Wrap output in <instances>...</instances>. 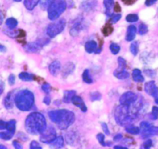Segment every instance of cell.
<instances>
[{"instance_id": "6da1fadb", "label": "cell", "mask_w": 158, "mask_h": 149, "mask_svg": "<svg viewBox=\"0 0 158 149\" xmlns=\"http://www.w3.org/2000/svg\"><path fill=\"white\" fill-rule=\"evenodd\" d=\"M25 128L30 135H36L43 133L47 128V121L44 116L38 112L29 115L25 121Z\"/></svg>"}, {"instance_id": "7a4b0ae2", "label": "cell", "mask_w": 158, "mask_h": 149, "mask_svg": "<svg viewBox=\"0 0 158 149\" xmlns=\"http://www.w3.org/2000/svg\"><path fill=\"white\" fill-rule=\"evenodd\" d=\"M49 118L54 123H55L57 127L61 130L68 128L74 124L75 121V115L71 111L66 109L61 110L51 111L49 112Z\"/></svg>"}, {"instance_id": "3957f363", "label": "cell", "mask_w": 158, "mask_h": 149, "mask_svg": "<svg viewBox=\"0 0 158 149\" xmlns=\"http://www.w3.org/2000/svg\"><path fill=\"white\" fill-rule=\"evenodd\" d=\"M34 94L29 90H22L16 94L14 102L16 107L23 111H28L34 104Z\"/></svg>"}, {"instance_id": "277c9868", "label": "cell", "mask_w": 158, "mask_h": 149, "mask_svg": "<svg viewBox=\"0 0 158 149\" xmlns=\"http://www.w3.org/2000/svg\"><path fill=\"white\" fill-rule=\"evenodd\" d=\"M115 119L117 124L120 126L127 127L132 122V117L130 115V106H118L115 111Z\"/></svg>"}, {"instance_id": "5b68a950", "label": "cell", "mask_w": 158, "mask_h": 149, "mask_svg": "<svg viewBox=\"0 0 158 149\" xmlns=\"http://www.w3.org/2000/svg\"><path fill=\"white\" fill-rule=\"evenodd\" d=\"M67 2L65 0H53L48 8V18L51 20H55L67 9Z\"/></svg>"}, {"instance_id": "8992f818", "label": "cell", "mask_w": 158, "mask_h": 149, "mask_svg": "<svg viewBox=\"0 0 158 149\" xmlns=\"http://www.w3.org/2000/svg\"><path fill=\"white\" fill-rule=\"evenodd\" d=\"M65 26H66V22L64 19H60L57 22L51 23L47 28V35L50 38L55 37L64 30Z\"/></svg>"}, {"instance_id": "52a82bcc", "label": "cell", "mask_w": 158, "mask_h": 149, "mask_svg": "<svg viewBox=\"0 0 158 149\" xmlns=\"http://www.w3.org/2000/svg\"><path fill=\"white\" fill-rule=\"evenodd\" d=\"M57 138V131L52 126L47 127L46 130L40 134V140L44 144H50Z\"/></svg>"}, {"instance_id": "ba28073f", "label": "cell", "mask_w": 158, "mask_h": 149, "mask_svg": "<svg viewBox=\"0 0 158 149\" xmlns=\"http://www.w3.org/2000/svg\"><path fill=\"white\" fill-rule=\"evenodd\" d=\"M136 100H137V96L136 94L131 92V91H127L121 96L119 102L123 105L130 106L136 102Z\"/></svg>"}, {"instance_id": "9c48e42d", "label": "cell", "mask_w": 158, "mask_h": 149, "mask_svg": "<svg viewBox=\"0 0 158 149\" xmlns=\"http://www.w3.org/2000/svg\"><path fill=\"white\" fill-rule=\"evenodd\" d=\"M144 90H145V92L147 94L152 96L154 98L158 95V87L156 83H155V82L153 81V80L146 83L145 86H144Z\"/></svg>"}, {"instance_id": "30bf717a", "label": "cell", "mask_w": 158, "mask_h": 149, "mask_svg": "<svg viewBox=\"0 0 158 149\" xmlns=\"http://www.w3.org/2000/svg\"><path fill=\"white\" fill-rule=\"evenodd\" d=\"M43 41H40V42H33L27 43V45L24 46V49L27 52L29 53H36L40 50L42 46L44 45Z\"/></svg>"}, {"instance_id": "8fae6325", "label": "cell", "mask_w": 158, "mask_h": 149, "mask_svg": "<svg viewBox=\"0 0 158 149\" xmlns=\"http://www.w3.org/2000/svg\"><path fill=\"white\" fill-rule=\"evenodd\" d=\"M95 6H96L95 0H84L81 4V9L85 12L92 11Z\"/></svg>"}, {"instance_id": "7c38bea8", "label": "cell", "mask_w": 158, "mask_h": 149, "mask_svg": "<svg viewBox=\"0 0 158 149\" xmlns=\"http://www.w3.org/2000/svg\"><path fill=\"white\" fill-rule=\"evenodd\" d=\"M71 102H72V104H74L76 107H79V108L81 109L83 112L87 111V107H86L84 101L81 99V97L74 95V97H72V99H71Z\"/></svg>"}, {"instance_id": "4fadbf2b", "label": "cell", "mask_w": 158, "mask_h": 149, "mask_svg": "<svg viewBox=\"0 0 158 149\" xmlns=\"http://www.w3.org/2000/svg\"><path fill=\"white\" fill-rule=\"evenodd\" d=\"M14 98L15 97L13 96V91L9 93L6 98L4 99V106L6 109L13 108V104H14Z\"/></svg>"}, {"instance_id": "5bb4252c", "label": "cell", "mask_w": 158, "mask_h": 149, "mask_svg": "<svg viewBox=\"0 0 158 149\" xmlns=\"http://www.w3.org/2000/svg\"><path fill=\"white\" fill-rule=\"evenodd\" d=\"M60 68H61V65H60V63L58 60L52 62L49 66L50 73L51 74V75L57 76L59 71L60 70Z\"/></svg>"}, {"instance_id": "9a60e30c", "label": "cell", "mask_w": 158, "mask_h": 149, "mask_svg": "<svg viewBox=\"0 0 158 149\" xmlns=\"http://www.w3.org/2000/svg\"><path fill=\"white\" fill-rule=\"evenodd\" d=\"M156 135H158V127H154V126L151 125L147 131L142 132V138H146Z\"/></svg>"}, {"instance_id": "2e32d148", "label": "cell", "mask_w": 158, "mask_h": 149, "mask_svg": "<svg viewBox=\"0 0 158 149\" xmlns=\"http://www.w3.org/2000/svg\"><path fill=\"white\" fill-rule=\"evenodd\" d=\"M136 33V28L135 26L131 25L128 27L127 30V36H126V40L127 41H133L135 39Z\"/></svg>"}, {"instance_id": "e0dca14e", "label": "cell", "mask_w": 158, "mask_h": 149, "mask_svg": "<svg viewBox=\"0 0 158 149\" xmlns=\"http://www.w3.org/2000/svg\"><path fill=\"white\" fill-rule=\"evenodd\" d=\"M85 48L86 52L89 53V54L95 53L97 50V42L94 40L88 41L85 43Z\"/></svg>"}, {"instance_id": "ac0fdd59", "label": "cell", "mask_w": 158, "mask_h": 149, "mask_svg": "<svg viewBox=\"0 0 158 149\" xmlns=\"http://www.w3.org/2000/svg\"><path fill=\"white\" fill-rule=\"evenodd\" d=\"M64 138L62 136L57 137L54 141L51 143H50V145H51V147L53 148H61V147H64Z\"/></svg>"}, {"instance_id": "d6986e66", "label": "cell", "mask_w": 158, "mask_h": 149, "mask_svg": "<svg viewBox=\"0 0 158 149\" xmlns=\"http://www.w3.org/2000/svg\"><path fill=\"white\" fill-rule=\"evenodd\" d=\"M74 68H75V66H74V63H68L67 64H65V66L63 68V70H62V74H63L64 77H68L71 73L74 72Z\"/></svg>"}, {"instance_id": "ffe728a7", "label": "cell", "mask_w": 158, "mask_h": 149, "mask_svg": "<svg viewBox=\"0 0 158 149\" xmlns=\"http://www.w3.org/2000/svg\"><path fill=\"white\" fill-rule=\"evenodd\" d=\"M81 30H82V23H81V22L79 21V22H75V23L73 25L71 30H70V33H71V36H77V35L80 33V31H81Z\"/></svg>"}, {"instance_id": "44dd1931", "label": "cell", "mask_w": 158, "mask_h": 149, "mask_svg": "<svg viewBox=\"0 0 158 149\" xmlns=\"http://www.w3.org/2000/svg\"><path fill=\"white\" fill-rule=\"evenodd\" d=\"M103 4H104V6L106 8V14L109 16H112V10L115 5L113 0H104Z\"/></svg>"}, {"instance_id": "7402d4cb", "label": "cell", "mask_w": 158, "mask_h": 149, "mask_svg": "<svg viewBox=\"0 0 158 149\" xmlns=\"http://www.w3.org/2000/svg\"><path fill=\"white\" fill-rule=\"evenodd\" d=\"M118 66L116 70L114 72V75L118 74V73L123 72V71L125 70L126 66H127V63H126V60H124L122 57H118Z\"/></svg>"}, {"instance_id": "603a6c76", "label": "cell", "mask_w": 158, "mask_h": 149, "mask_svg": "<svg viewBox=\"0 0 158 149\" xmlns=\"http://www.w3.org/2000/svg\"><path fill=\"white\" fill-rule=\"evenodd\" d=\"M133 79L135 82H143L144 77H143L142 73L139 69H135L133 70Z\"/></svg>"}, {"instance_id": "cb8c5ba5", "label": "cell", "mask_w": 158, "mask_h": 149, "mask_svg": "<svg viewBox=\"0 0 158 149\" xmlns=\"http://www.w3.org/2000/svg\"><path fill=\"white\" fill-rule=\"evenodd\" d=\"M40 2V0H24V6L28 10H33Z\"/></svg>"}, {"instance_id": "d4e9b609", "label": "cell", "mask_w": 158, "mask_h": 149, "mask_svg": "<svg viewBox=\"0 0 158 149\" xmlns=\"http://www.w3.org/2000/svg\"><path fill=\"white\" fill-rule=\"evenodd\" d=\"M75 95V91H65L64 93L63 101L64 103L71 102V99Z\"/></svg>"}, {"instance_id": "484cf974", "label": "cell", "mask_w": 158, "mask_h": 149, "mask_svg": "<svg viewBox=\"0 0 158 149\" xmlns=\"http://www.w3.org/2000/svg\"><path fill=\"white\" fill-rule=\"evenodd\" d=\"M19 79L23 81H32L35 79V76L32 74H29L27 72H22L19 75Z\"/></svg>"}, {"instance_id": "4316f807", "label": "cell", "mask_w": 158, "mask_h": 149, "mask_svg": "<svg viewBox=\"0 0 158 149\" xmlns=\"http://www.w3.org/2000/svg\"><path fill=\"white\" fill-rule=\"evenodd\" d=\"M6 24L7 27H8L10 30H13V29H15L16 27L18 22L16 19H14V18H9V19L6 21Z\"/></svg>"}, {"instance_id": "83f0119b", "label": "cell", "mask_w": 158, "mask_h": 149, "mask_svg": "<svg viewBox=\"0 0 158 149\" xmlns=\"http://www.w3.org/2000/svg\"><path fill=\"white\" fill-rule=\"evenodd\" d=\"M126 131L128 132L129 134H131V135H138L140 132V129L136 126L129 125L126 127Z\"/></svg>"}, {"instance_id": "f1b7e54d", "label": "cell", "mask_w": 158, "mask_h": 149, "mask_svg": "<svg viewBox=\"0 0 158 149\" xmlns=\"http://www.w3.org/2000/svg\"><path fill=\"white\" fill-rule=\"evenodd\" d=\"M16 121H15V120H11V121H10L9 122H7L6 128V129H7L8 131L14 134L15 131H16Z\"/></svg>"}, {"instance_id": "f546056e", "label": "cell", "mask_w": 158, "mask_h": 149, "mask_svg": "<svg viewBox=\"0 0 158 149\" xmlns=\"http://www.w3.org/2000/svg\"><path fill=\"white\" fill-rule=\"evenodd\" d=\"M82 78L85 83H92V79L90 77V74H89V70H85L83 72L82 74Z\"/></svg>"}, {"instance_id": "4dcf8cb0", "label": "cell", "mask_w": 158, "mask_h": 149, "mask_svg": "<svg viewBox=\"0 0 158 149\" xmlns=\"http://www.w3.org/2000/svg\"><path fill=\"white\" fill-rule=\"evenodd\" d=\"M138 49H139V42H133L130 46V51L134 56L137 55L138 50H139Z\"/></svg>"}, {"instance_id": "1f68e13d", "label": "cell", "mask_w": 158, "mask_h": 149, "mask_svg": "<svg viewBox=\"0 0 158 149\" xmlns=\"http://www.w3.org/2000/svg\"><path fill=\"white\" fill-rule=\"evenodd\" d=\"M109 48H110L111 52H112V54H114V55H116L117 54H118L119 50H120V46H119L118 44L114 43V42L111 44Z\"/></svg>"}, {"instance_id": "d6a6232c", "label": "cell", "mask_w": 158, "mask_h": 149, "mask_svg": "<svg viewBox=\"0 0 158 149\" xmlns=\"http://www.w3.org/2000/svg\"><path fill=\"white\" fill-rule=\"evenodd\" d=\"M52 1L53 0H40L39 3L40 6V8L43 9V10H47L51 5Z\"/></svg>"}, {"instance_id": "836d02e7", "label": "cell", "mask_w": 158, "mask_h": 149, "mask_svg": "<svg viewBox=\"0 0 158 149\" xmlns=\"http://www.w3.org/2000/svg\"><path fill=\"white\" fill-rule=\"evenodd\" d=\"M13 135H14V134L11 133V132L10 131L1 132V133H0V138L3 140H10L13 138Z\"/></svg>"}, {"instance_id": "e575fe53", "label": "cell", "mask_w": 158, "mask_h": 149, "mask_svg": "<svg viewBox=\"0 0 158 149\" xmlns=\"http://www.w3.org/2000/svg\"><path fill=\"white\" fill-rule=\"evenodd\" d=\"M112 31H113V28L112 27V26H111L110 24H107V25L103 28L102 33L103 34H104V36H108L109 35H110L111 33H112Z\"/></svg>"}, {"instance_id": "d590c367", "label": "cell", "mask_w": 158, "mask_h": 149, "mask_svg": "<svg viewBox=\"0 0 158 149\" xmlns=\"http://www.w3.org/2000/svg\"><path fill=\"white\" fill-rule=\"evenodd\" d=\"M138 19H139V16L136 14H130L126 17V20L129 22H137Z\"/></svg>"}, {"instance_id": "8d00e7d4", "label": "cell", "mask_w": 158, "mask_h": 149, "mask_svg": "<svg viewBox=\"0 0 158 149\" xmlns=\"http://www.w3.org/2000/svg\"><path fill=\"white\" fill-rule=\"evenodd\" d=\"M115 77H116L118 79H120V80H125V79L128 78V77H130V74H129L127 71L124 70L123 71V72H120L118 73V74H115Z\"/></svg>"}, {"instance_id": "74e56055", "label": "cell", "mask_w": 158, "mask_h": 149, "mask_svg": "<svg viewBox=\"0 0 158 149\" xmlns=\"http://www.w3.org/2000/svg\"><path fill=\"white\" fill-rule=\"evenodd\" d=\"M90 97H91V101H99L100 99L102 98V95L99 92H92L90 94Z\"/></svg>"}, {"instance_id": "f35d334b", "label": "cell", "mask_w": 158, "mask_h": 149, "mask_svg": "<svg viewBox=\"0 0 158 149\" xmlns=\"http://www.w3.org/2000/svg\"><path fill=\"white\" fill-rule=\"evenodd\" d=\"M148 31V28H147V26L144 23H141L139 26V35H144L147 33Z\"/></svg>"}, {"instance_id": "ab89813d", "label": "cell", "mask_w": 158, "mask_h": 149, "mask_svg": "<svg viewBox=\"0 0 158 149\" xmlns=\"http://www.w3.org/2000/svg\"><path fill=\"white\" fill-rule=\"evenodd\" d=\"M150 119L156 120L158 118V107H153L152 109V112L150 115Z\"/></svg>"}, {"instance_id": "60d3db41", "label": "cell", "mask_w": 158, "mask_h": 149, "mask_svg": "<svg viewBox=\"0 0 158 149\" xmlns=\"http://www.w3.org/2000/svg\"><path fill=\"white\" fill-rule=\"evenodd\" d=\"M151 126V124H150V123L147 122V121H143V122L140 123V130H141V132H143L145 131H147V129L149 128V127Z\"/></svg>"}, {"instance_id": "b9f144b4", "label": "cell", "mask_w": 158, "mask_h": 149, "mask_svg": "<svg viewBox=\"0 0 158 149\" xmlns=\"http://www.w3.org/2000/svg\"><path fill=\"white\" fill-rule=\"evenodd\" d=\"M97 139H98V141H99V143L101 144V145L102 146H106V144L105 143V135H103V134H98V135H97Z\"/></svg>"}, {"instance_id": "7bdbcfd3", "label": "cell", "mask_w": 158, "mask_h": 149, "mask_svg": "<svg viewBox=\"0 0 158 149\" xmlns=\"http://www.w3.org/2000/svg\"><path fill=\"white\" fill-rule=\"evenodd\" d=\"M42 90L44 91L46 94H49L51 92V87L49 83H45L42 85Z\"/></svg>"}, {"instance_id": "ee69618b", "label": "cell", "mask_w": 158, "mask_h": 149, "mask_svg": "<svg viewBox=\"0 0 158 149\" xmlns=\"http://www.w3.org/2000/svg\"><path fill=\"white\" fill-rule=\"evenodd\" d=\"M121 19V15L120 14H114L111 16V21H112V22H113V23H115V22H118L119 19Z\"/></svg>"}, {"instance_id": "f6af8a7d", "label": "cell", "mask_w": 158, "mask_h": 149, "mask_svg": "<svg viewBox=\"0 0 158 149\" xmlns=\"http://www.w3.org/2000/svg\"><path fill=\"white\" fill-rule=\"evenodd\" d=\"M153 145V142H152L151 140H147V141H144V143L143 144L142 147L143 148H145V149H148L150 148Z\"/></svg>"}, {"instance_id": "bcb514c9", "label": "cell", "mask_w": 158, "mask_h": 149, "mask_svg": "<svg viewBox=\"0 0 158 149\" xmlns=\"http://www.w3.org/2000/svg\"><path fill=\"white\" fill-rule=\"evenodd\" d=\"M30 148L31 149H41L42 147L39 144V143L36 141H33L30 144Z\"/></svg>"}, {"instance_id": "7dc6e473", "label": "cell", "mask_w": 158, "mask_h": 149, "mask_svg": "<svg viewBox=\"0 0 158 149\" xmlns=\"http://www.w3.org/2000/svg\"><path fill=\"white\" fill-rule=\"evenodd\" d=\"M102 130L104 131V133L106 135H109L110 132H109V128H108V126L106 123H102Z\"/></svg>"}, {"instance_id": "c3c4849f", "label": "cell", "mask_w": 158, "mask_h": 149, "mask_svg": "<svg viewBox=\"0 0 158 149\" xmlns=\"http://www.w3.org/2000/svg\"><path fill=\"white\" fill-rule=\"evenodd\" d=\"M156 1H157V0H146L145 5L147 6H150L156 3Z\"/></svg>"}, {"instance_id": "681fc988", "label": "cell", "mask_w": 158, "mask_h": 149, "mask_svg": "<svg viewBox=\"0 0 158 149\" xmlns=\"http://www.w3.org/2000/svg\"><path fill=\"white\" fill-rule=\"evenodd\" d=\"M15 76L13 75V74H11V75H10V77H9V83H10V85H13L15 83Z\"/></svg>"}, {"instance_id": "f907efd6", "label": "cell", "mask_w": 158, "mask_h": 149, "mask_svg": "<svg viewBox=\"0 0 158 149\" xmlns=\"http://www.w3.org/2000/svg\"><path fill=\"white\" fill-rule=\"evenodd\" d=\"M7 122H5L3 121H0V130H3L6 128Z\"/></svg>"}, {"instance_id": "816d5d0a", "label": "cell", "mask_w": 158, "mask_h": 149, "mask_svg": "<svg viewBox=\"0 0 158 149\" xmlns=\"http://www.w3.org/2000/svg\"><path fill=\"white\" fill-rule=\"evenodd\" d=\"M13 146H14V147H15V148H18V149H21V148H22V145H21V144H19V143L17 141H13Z\"/></svg>"}, {"instance_id": "f5cc1de1", "label": "cell", "mask_w": 158, "mask_h": 149, "mask_svg": "<svg viewBox=\"0 0 158 149\" xmlns=\"http://www.w3.org/2000/svg\"><path fill=\"white\" fill-rule=\"evenodd\" d=\"M114 11L116 12V13H118V12H120L121 10V8H120V6L118 5V3H115V5H114Z\"/></svg>"}, {"instance_id": "db71d44e", "label": "cell", "mask_w": 158, "mask_h": 149, "mask_svg": "<svg viewBox=\"0 0 158 149\" xmlns=\"http://www.w3.org/2000/svg\"><path fill=\"white\" fill-rule=\"evenodd\" d=\"M122 138H123V135H121V134H118V135H115V136L114 137L113 140L115 141H120V140L122 139Z\"/></svg>"}, {"instance_id": "11a10c76", "label": "cell", "mask_w": 158, "mask_h": 149, "mask_svg": "<svg viewBox=\"0 0 158 149\" xmlns=\"http://www.w3.org/2000/svg\"><path fill=\"white\" fill-rule=\"evenodd\" d=\"M44 103L45 104H47V105H49V104H51V98L48 97H44Z\"/></svg>"}, {"instance_id": "9f6ffc18", "label": "cell", "mask_w": 158, "mask_h": 149, "mask_svg": "<svg viewBox=\"0 0 158 149\" xmlns=\"http://www.w3.org/2000/svg\"><path fill=\"white\" fill-rule=\"evenodd\" d=\"M4 91V83L0 81V95L2 94Z\"/></svg>"}, {"instance_id": "6f0895ef", "label": "cell", "mask_w": 158, "mask_h": 149, "mask_svg": "<svg viewBox=\"0 0 158 149\" xmlns=\"http://www.w3.org/2000/svg\"><path fill=\"white\" fill-rule=\"evenodd\" d=\"M6 46H4L3 45H1V44H0V52L4 53L6 52Z\"/></svg>"}, {"instance_id": "680465c9", "label": "cell", "mask_w": 158, "mask_h": 149, "mask_svg": "<svg viewBox=\"0 0 158 149\" xmlns=\"http://www.w3.org/2000/svg\"><path fill=\"white\" fill-rule=\"evenodd\" d=\"M3 19H4L3 14H2V11L0 10V25L2 23V22H3Z\"/></svg>"}, {"instance_id": "91938a15", "label": "cell", "mask_w": 158, "mask_h": 149, "mask_svg": "<svg viewBox=\"0 0 158 149\" xmlns=\"http://www.w3.org/2000/svg\"><path fill=\"white\" fill-rule=\"evenodd\" d=\"M115 149H127V147H123V146H115L114 147Z\"/></svg>"}, {"instance_id": "94428289", "label": "cell", "mask_w": 158, "mask_h": 149, "mask_svg": "<svg viewBox=\"0 0 158 149\" xmlns=\"http://www.w3.org/2000/svg\"><path fill=\"white\" fill-rule=\"evenodd\" d=\"M136 1V0H127L126 3H127V4H133V3H134Z\"/></svg>"}, {"instance_id": "6125c7cd", "label": "cell", "mask_w": 158, "mask_h": 149, "mask_svg": "<svg viewBox=\"0 0 158 149\" xmlns=\"http://www.w3.org/2000/svg\"><path fill=\"white\" fill-rule=\"evenodd\" d=\"M155 103H156V104H158V95L155 97Z\"/></svg>"}, {"instance_id": "be15d7a7", "label": "cell", "mask_w": 158, "mask_h": 149, "mask_svg": "<svg viewBox=\"0 0 158 149\" xmlns=\"http://www.w3.org/2000/svg\"><path fill=\"white\" fill-rule=\"evenodd\" d=\"M6 147L4 145H0V149H6Z\"/></svg>"}, {"instance_id": "e7e4bbea", "label": "cell", "mask_w": 158, "mask_h": 149, "mask_svg": "<svg viewBox=\"0 0 158 149\" xmlns=\"http://www.w3.org/2000/svg\"><path fill=\"white\" fill-rule=\"evenodd\" d=\"M13 1H15V2H20L22 0H13Z\"/></svg>"}]
</instances>
